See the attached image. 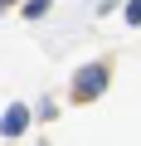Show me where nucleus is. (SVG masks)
Listing matches in <instances>:
<instances>
[{"label":"nucleus","mask_w":141,"mask_h":146,"mask_svg":"<svg viewBox=\"0 0 141 146\" xmlns=\"http://www.w3.org/2000/svg\"><path fill=\"white\" fill-rule=\"evenodd\" d=\"M107 93V63H88L78 68V78H73V98L88 102V98H102Z\"/></svg>","instance_id":"f257e3e1"},{"label":"nucleus","mask_w":141,"mask_h":146,"mask_svg":"<svg viewBox=\"0 0 141 146\" xmlns=\"http://www.w3.org/2000/svg\"><path fill=\"white\" fill-rule=\"evenodd\" d=\"M24 127H29V107H24V102H10L5 117H0V131H5V136H20Z\"/></svg>","instance_id":"f03ea898"},{"label":"nucleus","mask_w":141,"mask_h":146,"mask_svg":"<svg viewBox=\"0 0 141 146\" xmlns=\"http://www.w3.org/2000/svg\"><path fill=\"white\" fill-rule=\"evenodd\" d=\"M49 5H54V0H29V5H24V20H44Z\"/></svg>","instance_id":"7ed1b4c3"},{"label":"nucleus","mask_w":141,"mask_h":146,"mask_svg":"<svg viewBox=\"0 0 141 146\" xmlns=\"http://www.w3.org/2000/svg\"><path fill=\"white\" fill-rule=\"evenodd\" d=\"M122 15H126V25H141V0H126Z\"/></svg>","instance_id":"20e7f679"},{"label":"nucleus","mask_w":141,"mask_h":146,"mask_svg":"<svg viewBox=\"0 0 141 146\" xmlns=\"http://www.w3.org/2000/svg\"><path fill=\"white\" fill-rule=\"evenodd\" d=\"M5 5H15V0H0V10H5Z\"/></svg>","instance_id":"39448f33"}]
</instances>
